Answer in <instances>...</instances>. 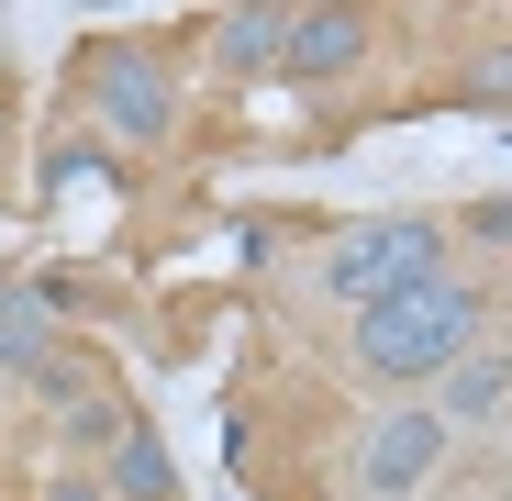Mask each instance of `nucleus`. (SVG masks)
<instances>
[{
    "label": "nucleus",
    "mask_w": 512,
    "mask_h": 501,
    "mask_svg": "<svg viewBox=\"0 0 512 501\" xmlns=\"http://www.w3.org/2000/svg\"><path fill=\"white\" fill-rule=\"evenodd\" d=\"M468 334H479V301L457 279H412V290H390V301L357 312V368L379 390H435L468 357Z\"/></svg>",
    "instance_id": "f257e3e1"
},
{
    "label": "nucleus",
    "mask_w": 512,
    "mask_h": 501,
    "mask_svg": "<svg viewBox=\"0 0 512 501\" xmlns=\"http://www.w3.org/2000/svg\"><path fill=\"white\" fill-rule=\"evenodd\" d=\"M412 279H446V223H423V212H379V223H346L323 245V290L346 312H368Z\"/></svg>",
    "instance_id": "f03ea898"
},
{
    "label": "nucleus",
    "mask_w": 512,
    "mask_h": 501,
    "mask_svg": "<svg viewBox=\"0 0 512 501\" xmlns=\"http://www.w3.org/2000/svg\"><path fill=\"white\" fill-rule=\"evenodd\" d=\"M90 101H101L112 145H167V123H179V90H167V67L145 45H101L90 56Z\"/></svg>",
    "instance_id": "7ed1b4c3"
},
{
    "label": "nucleus",
    "mask_w": 512,
    "mask_h": 501,
    "mask_svg": "<svg viewBox=\"0 0 512 501\" xmlns=\"http://www.w3.org/2000/svg\"><path fill=\"white\" fill-rule=\"evenodd\" d=\"M446 446H457V424H446L435 401H412V412H390V424L368 435V457H357V479H368L379 501H412L423 479L446 468Z\"/></svg>",
    "instance_id": "20e7f679"
},
{
    "label": "nucleus",
    "mask_w": 512,
    "mask_h": 501,
    "mask_svg": "<svg viewBox=\"0 0 512 501\" xmlns=\"http://www.w3.org/2000/svg\"><path fill=\"white\" fill-rule=\"evenodd\" d=\"M357 56H368V12H357V0H312V12H290V45H279V67L301 78V90L346 78Z\"/></svg>",
    "instance_id": "39448f33"
},
{
    "label": "nucleus",
    "mask_w": 512,
    "mask_h": 501,
    "mask_svg": "<svg viewBox=\"0 0 512 501\" xmlns=\"http://www.w3.org/2000/svg\"><path fill=\"white\" fill-rule=\"evenodd\" d=\"M435 412H446V424L468 435V424H501V412H512V357H457L446 379H435Z\"/></svg>",
    "instance_id": "423d86ee"
},
{
    "label": "nucleus",
    "mask_w": 512,
    "mask_h": 501,
    "mask_svg": "<svg viewBox=\"0 0 512 501\" xmlns=\"http://www.w3.org/2000/svg\"><path fill=\"white\" fill-rule=\"evenodd\" d=\"M34 357H56V301L45 279H0V368H34Z\"/></svg>",
    "instance_id": "0eeeda50"
},
{
    "label": "nucleus",
    "mask_w": 512,
    "mask_h": 501,
    "mask_svg": "<svg viewBox=\"0 0 512 501\" xmlns=\"http://www.w3.org/2000/svg\"><path fill=\"white\" fill-rule=\"evenodd\" d=\"M279 45H290V12L279 0H234V12L212 23V56L245 78V67H279Z\"/></svg>",
    "instance_id": "6e6552de"
},
{
    "label": "nucleus",
    "mask_w": 512,
    "mask_h": 501,
    "mask_svg": "<svg viewBox=\"0 0 512 501\" xmlns=\"http://www.w3.org/2000/svg\"><path fill=\"white\" fill-rule=\"evenodd\" d=\"M101 468H112V501H167V490H179V468H167V446H156L145 424H134V435H123Z\"/></svg>",
    "instance_id": "1a4fd4ad"
},
{
    "label": "nucleus",
    "mask_w": 512,
    "mask_h": 501,
    "mask_svg": "<svg viewBox=\"0 0 512 501\" xmlns=\"http://www.w3.org/2000/svg\"><path fill=\"white\" fill-rule=\"evenodd\" d=\"M56 435H67V457H112V446L134 435V412L90 390V401H67V424H56Z\"/></svg>",
    "instance_id": "9d476101"
},
{
    "label": "nucleus",
    "mask_w": 512,
    "mask_h": 501,
    "mask_svg": "<svg viewBox=\"0 0 512 501\" xmlns=\"http://www.w3.org/2000/svg\"><path fill=\"white\" fill-rule=\"evenodd\" d=\"M23 379H34V390H45V401H56V412H67V401H90V379H78V357H34V368H23Z\"/></svg>",
    "instance_id": "9b49d317"
},
{
    "label": "nucleus",
    "mask_w": 512,
    "mask_h": 501,
    "mask_svg": "<svg viewBox=\"0 0 512 501\" xmlns=\"http://www.w3.org/2000/svg\"><path fill=\"white\" fill-rule=\"evenodd\" d=\"M468 101H490V112H501V101H512V45H490V56H479V67H468Z\"/></svg>",
    "instance_id": "f8f14e48"
},
{
    "label": "nucleus",
    "mask_w": 512,
    "mask_h": 501,
    "mask_svg": "<svg viewBox=\"0 0 512 501\" xmlns=\"http://www.w3.org/2000/svg\"><path fill=\"white\" fill-rule=\"evenodd\" d=\"M468 234L479 245H512V201H468Z\"/></svg>",
    "instance_id": "ddd939ff"
},
{
    "label": "nucleus",
    "mask_w": 512,
    "mask_h": 501,
    "mask_svg": "<svg viewBox=\"0 0 512 501\" xmlns=\"http://www.w3.org/2000/svg\"><path fill=\"white\" fill-rule=\"evenodd\" d=\"M45 501H112V490H101V479H78V468H67V479H56Z\"/></svg>",
    "instance_id": "4468645a"
},
{
    "label": "nucleus",
    "mask_w": 512,
    "mask_h": 501,
    "mask_svg": "<svg viewBox=\"0 0 512 501\" xmlns=\"http://www.w3.org/2000/svg\"><path fill=\"white\" fill-rule=\"evenodd\" d=\"M0 156H12V112H0Z\"/></svg>",
    "instance_id": "2eb2a0df"
}]
</instances>
